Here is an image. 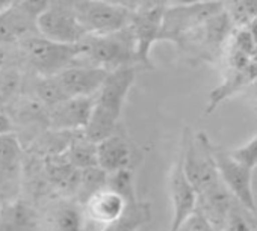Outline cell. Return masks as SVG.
I'll list each match as a JSON object with an SVG mask.
<instances>
[{
	"label": "cell",
	"mask_w": 257,
	"mask_h": 231,
	"mask_svg": "<svg viewBox=\"0 0 257 231\" xmlns=\"http://www.w3.org/2000/svg\"><path fill=\"white\" fill-rule=\"evenodd\" d=\"M80 44L83 47L82 56H86L95 67L107 71L132 67L131 64L138 61L135 38L131 26L110 35H86Z\"/></svg>",
	"instance_id": "7a4b0ae2"
},
{
	"label": "cell",
	"mask_w": 257,
	"mask_h": 231,
	"mask_svg": "<svg viewBox=\"0 0 257 231\" xmlns=\"http://www.w3.org/2000/svg\"><path fill=\"white\" fill-rule=\"evenodd\" d=\"M0 207H2V204H0Z\"/></svg>",
	"instance_id": "60d3db41"
},
{
	"label": "cell",
	"mask_w": 257,
	"mask_h": 231,
	"mask_svg": "<svg viewBox=\"0 0 257 231\" xmlns=\"http://www.w3.org/2000/svg\"><path fill=\"white\" fill-rule=\"evenodd\" d=\"M224 10L233 23L245 28L257 19V0H225Z\"/></svg>",
	"instance_id": "d4e9b609"
},
{
	"label": "cell",
	"mask_w": 257,
	"mask_h": 231,
	"mask_svg": "<svg viewBox=\"0 0 257 231\" xmlns=\"http://www.w3.org/2000/svg\"><path fill=\"white\" fill-rule=\"evenodd\" d=\"M230 154L239 163H242L254 171V168L257 166V135L251 141H248L245 145L230 151Z\"/></svg>",
	"instance_id": "f1b7e54d"
},
{
	"label": "cell",
	"mask_w": 257,
	"mask_h": 231,
	"mask_svg": "<svg viewBox=\"0 0 257 231\" xmlns=\"http://www.w3.org/2000/svg\"><path fill=\"white\" fill-rule=\"evenodd\" d=\"M179 231H215V228L198 210H195L179 228Z\"/></svg>",
	"instance_id": "1f68e13d"
},
{
	"label": "cell",
	"mask_w": 257,
	"mask_h": 231,
	"mask_svg": "<svg viewBox=\"0 0 257 231\" xmlns=\"http://www.w3.org/2000/svg\"><path fill=\"white\" fill-rule=\"evenodd\" d=\"M76 17L86 35L103 37L131 26L134 13L106 0H73Z\"/></svg>",
	"instance_id": "277c9868"
},
{
	"label": "cell",
	"mask_w": 257,
	"mask_h": 231,
	"mask_svg": "<svg viewBox=\"0 0 257 231\" xmlns=\"http://www.w3.org/2000/svg\"><path fill=\"white\" fill-rule=\"evenodd\" d=\"M35 92L38 100L47 107H53L56 104H59L61 101L67 100V94L64 92L59 80L56 76H50V77H41L35 86Z\"/></svg>",
	"instance_id": "cb8c5ba5"
},
{
	"label": "cell",
	"mask_w": 257,
	"mask_h": 231,
	"mask_svg": "<svg viewBox=\"0 0 257 231\" xmlns=\"http://www.w3.org/2000/svg\"><path fill=\"white\" fill-rule=\"evenodd\" d=\"M246 28H248L249 34L252 35V38H254V41H255V44H257V19H254Z\"/></svg>",
	"instance_id": "836d02e7"
},
{
	"label": "cell",
	"mask_w": 257,
	"mask_h": 231,
	"mask_svg": "<svg viewBox=\"0 0 257 231\" xmlns=\"http://www.w3.org/2000/svg\"><path fill=\"white\" fill-rule=\"evenodd\" d=\"M164 8H152L144 13L134 14L131 29L134 32L135 46H137V59L138 62L152 68L150 62V50L156 41H161L162 32V19Z\"/></svg>",
	"instance_id": "8fae6325"
},
{
	"label": "cell",
	"mask_w": 257,
	"mask_h": 231,
	"mask_svg": "<svg viewBox=\"0 0 257 231\" xmlns=\"http://www.w3.org/2000/svg\"><path fill=\"white\" fill-rule=\"evenodd\" d=\"M37 31L41 37L61 44H79L86 37L76 17L73 4L65 5L61 2L52 4L37 19Z\"/></svg>",
	"instance_id": "52a82bcc"
},
{
	"label": "cell",
	"mask_w": 257,
	"mask_h": 231,
	"mask_svg": "<svg viewBox=\"0 0 257 231\" xmlns=\"http://www.w3.org/2000/svg\"><path fill=\"white\" fill-rule=\"evenodd\" d=\"M174 5H191V4H197L200 0H173Z\"/></svg>",
	"instance_id": "d590c367"
},
{
	"label": "cell",
	"mask_w": 257,
	"mask_h": 231,
	"mask_svg": "<svg viewBox=\"0 0 257 231\" xmlns=\"http://www.w3.org/2000/svg\"><path fill=\"white\" fill-rule=\"evenodd\" d=\"M97 156L98 166L107 174L128 169L132 160V151L128 148V144L116 135L97 144Z\"/></svg>",
	"instance_id": "d6986e66"
},
{
	"label": "cell",
	"mask_w": 257,
	"mask_h": 231,
	"mask_svg": "<svg viewBox=\"0 0 257 231\" xmlns=\"http://www.w3.org/2000/svg\"><path fill=\"white\" fill-rule=\"evenodd\" d=\"M252 61H254V62L257 64V50H255V55H254V58H252Z\"/></svg>",
	"instance_id": "ab89813d"
},
{
	"label": "cell",
	"mask_w": 257,
	"mask_h": 231,
	"mask_svg": "<svg viewBox=\"0 0 257 231\" xmlns=\"http://www.w3.org/2000/svg\"><path fill=\"white\" fill-rule=\"evenodd\" d=\"M149 219H150L149 204H143L137 201L135 204H128L124 214L113 223L106 225L101 231H135L140 225L149 222Z\"/></svg>",
	"instance_id": "44dd1931"
},
{
	"label": "cell",
	"mask_w": 257,
	"mask_h": 231,
	"mask_svg": "<svg viewBox=\"0 0 257 231\" xmlns=\"http://www.w3.org/2000/svg\"><path fill=\"white\" fill-rule=\"evenodd\" d=\"M22 50L29 64L41 74V77L58 76L83 55L82 44H61L44 37H28L20 41Z\"/></svg>",
	"instance_id": "3957f363"
},
{
	"label": "cell",
	"mask_w": 257,
	"mask_h": 231,
	"mask_svg": "<svg viewBox=\"0 0 257 231\" xmlns=\"http://www.w3.org/2000/svg\"><path fill=\"white\" fill-rule=\"evenodd\" d=\"M14 5H17L37 20L52 5V2L50 0H14Z\"/></svg>",
	"instance_id": "4dcf8cb0"
},
{
	"label": "cell",
	"mask_w": 257,
	"mask_h": 231,
	"mask_svg": "<svg viewBox=\"0 0 257 231\" xmlns=\"http://www.w3.org/2000/svg\"><path fill=\"white\" fill-rule=\"evenodd\" d=\"M106 187L116 192L118 195H121L127 201V204H135L137 202L134 177H132V172L128 169H121V171L109 174Z\"/></svg>",
	"instance_id": "83f0119b"
},
{
	"label": "cell",
	"mask_w": 257,
	"mask_h": 231,
	"mask_svg": "<svg viewBox=\"0 0 257 231\" xmlns=\"http://www.w3.org/2000/svg\"><path fill=\"white\" fill-rule=\"evenodd\" d=\"M135 76L137 70L134 67H124L109 73L107 79L95 95L91 120L83 130L89 141L98 144L113 136L124 101L135 82Z\"/></svg>",
	"instance_id": "6da1fadb"
},
{
	"label": "cell",
	"mask_w": 257,
	"mask_h": 231,
	"mask_svg": "<svg viewBox=\"0 0 257 231\" xmlns=\"http://www.w3.org/2000/svg\"><path fill=\"white\" fill-rule=\"evenodd\" d=\"M249 225H251V228H252V231H257V219H254V217H251L249 220Z\"/></svg>",
	"instance_id": "8d00e7d4"
},
{
	"label": "cell",
	"mask_w": 257,
	"mask_h": 231,
	"mask_svg": "<svg viewBox=\"0 0 257 231\" xmlns=\"http://www.w3.org/2000/svg\"><path fill=\"white\" fill-rule=\"evenodd\" d=\"M127 201L118 195L116 192L104 187L100 192L94 193L85 204L86 214L97 223L101 225H109L118 220L125 208H127Z\"/></svg>",
	"instance_id": "5bb4252c"
},
{
	"label": "cell",
	"mask_w": 257,
	"mask_h": 231,
	"mask_svg": "<svg viewBox=\"0 0 257 231\" xmlns=\"http://www.w3.org/2000/svg\"><path fill=\"white\" fill-rule=\"evenodd\" d=\"M23 177V147L14 132L0 135V199H19Z\"/></svg>",
	"instance_id": "9c48e42d"
},
{
	"label": "cell",
	"mask_w": 257,
	"mask_h": 231,
	"mask_svg": "<svg viewBox=\"0 0 257 231\" xmlns=\"http://www.w3.org/2000/svg\"><path fill=\"white\" fill-rule=\"evenodd\" d=\"M252 94H254V98L257 100V80L252 83Z\"/></svg>",
	"instance_id": "f35d334b"
},
{
	"label": "cell",
	"mask_w": 257,
	"mask_h": 231,
	"mask_svg": "<svg viewBox=\"0 0 257 231\" xmlns=\"http://www.w3.org/2000/svg\"><path fill=\"white\" fill-rule=\"evenodd\" d=\"M231 47L240 50L242 53L254 58L255 55V50H257V44L252 38V35L249 34L248 28H239L236 31V34L233 35V40H231Z\"/></svg>",
	"instance_id": "f546056e"
},
{
	"label": "cell",
	"mask_w": 257,
	"mask_h": 231,
	"mask_svg": "<svg viewBox=\"0 0 257 231\" xmlns=\"http://www.w3.org/2000/svg\"><path fill=\"white\" fill-rule=\"evenodd\" d=\"M68 160L80 171L98 166L97 144L85 136V132H77L68 148L64 151Z\"/></svg>",
	"instance_id": "ffe728a7"
},
{
	"label": "cell",
	"mask_w": 257,
	"mask_h": 231,
	"mask_svg": "<svg viewBox=\"0 0 257 231\" xmlns=\"http://www.w3.org/2000/svg\"><path fill=\"white\" fill-rule=\"evenodd\" d=\"M110 71L91 65V67H70L59 73L56 77L67 94L71 97H95L107 79Z\"/></svg>",
	"instance_id": "4fadbf2b"
},
{
	"label": "cell",
	"mask_w": 257,
	"mask_h": 231,
	"mask_svg": "<svg viewBox=\"0 0 257 231\" xmlns=\"http://www.w3.org/2000/svg\"><path fill=\"white\" fill-rule=\"evenodd\" d=\"M200 2H207V4H222V5H224L225 0H200Z\"/></svg>",
	"instance_id": "74e56055"
},
{
	"label": "cell",
	"mask_w": 257,
	"mask_h": 231,
	"mask_svg": "<svg viewBox=\"0 0 257 231\" xmlns=\"http://www.w3.org/2000/svg\"><path fill=\"white\" fill-rule=\"evenodd\" d=\"M227 228L228 231H252L249 222L237 211H231L228 222H227Z\"/></svg>",
	"instance_id": "d6a6232c"
},
{
	"label": "cell",
	"mask_w": 257,
	"mask_h": 231,
	"mask_svg": "<svg viewBox=\"0 0 257 231\" xmlns=\"http://www.w3.org/2000/svg\"><path fill=\"white\" fill-rule=\"evenodd\" d=\"M224 10L222 4L197 2L191 5H173L164 11L161 41L179 43L186 34L203 29L206 22Z\"/></svg>",
	"instance_id": "8992f818"
},
{
	"label": "cell",
	"mask_w": 257,
	"mask_h": 231,
	"mask_svg": "<svg viewBox=\"0 0 257 231\" xmlns=\"http://www.w3.org/2000/svg\"><path fill=\"white\" fill-rule=\"evenodd\" d=\"M231 26H233V22H231L230 16L227 14V11L225 10L219 11L218 14L210 17L206 22V25L203 26L206 41L212 46H218V44L224 43V40L231 32Z\"/></svg>",
	"instance_id": "603a6c76"
},
{
	"label": "cell",
	"mask_w": 257,
	"mask_h": 231,
	"mask_svg": "<svg viewBox=\"0 0 257 231\" xmlns=\"http://www.w3.org/2000/svg\"><path fill=\"white\" fill-rule=\"evenodd\" d=\"M13 4H14V0H0V13H2L4 10H7V8H10Z\"/></svg>",
	"instance_id": "e575fe53"
},
{
	"label": "cell",
	"mask_w": 257,
	"mask_h": 231,
	"mask_svg": "<svg viewBox=\"0 0 257 231\" xmlns=\"http://www.w3.org/2000/svg\"><path fill=\"white\" fill-rule=\"evenodd\" d=\"M83 216L74 205L59 207L52 219V231H82Z\"/></svg>",
	"instance_id": "484cf974"
},
{
	"label": "cell",
	"mask_w": 257,
	"mask_h": 231,
	"mask_svg": "<svg viewBox=\"0 0 257 231\" xmlns=\"http://www.w3.org/2000/svg\"><path fill=\"white\" fill-rule=\"evenodd\" d=\"M107 172L104 169H101L100 166H94V168H88L83 169L80 174V181H79V187L76 190L79 199L86 204V201L97 192H100L101 189H104L107 186Z\"/></svg>",
	"instance_id": "7402d4cb"
},
{
	"label": "cell",
	"mask_w": 257,
	"mask_h": 231,
	"mask_svg": "<svg viewBox=\"0 0 257 231\" xmlns=\"http://www.w3.org/2000/svg\"><path fill=\"white\" fill-rule=\"evenodd\" d=\"M210 153L218 168L222 183L227 186L230 193L252 214H257V205L252 193V169L239 163L231 157L230 153L219 150L210 144Z\"/></svg>",
	"instance_id": "ba28073f"
},
{
	"label": "cell",
	"mask_w": 257,
	"mask_h": 231,
	"mask_svg": "<svg viewBox=\"0 0 257 231\" xmlns=\"http://www.w3.org/2000/svg\"><path fill=\"white\" fill-rule=\"evenodd\" d=\"M44 169L52 184L64 192H76L82 171L77 169L65 156V153L50 154L44 159Z\"/></svg>",
	"instance_id": "2e32d148"
},
{
	"label": "cell",
	"mask_w": 257,
	"mask_h": 231,
	"mask_svg": "<svg viewBox=\"0 0 257 231\" xmlns=\"http://www.w3.org/2000/svg\"><path fill=\"white\" fill-rule=\"evenodd\" d=\"M185 147L182 153V165L188 181L195 189L197 195H201L219 183H222L218 168L215 165L213 156L210 153L209 138L200 132L194 139L188 138V132L185 136Z\"/></svg>",
	"instance_id": "5b68a950"
},
{
	"label": "cell",
	"mask_w": 257,
	"mask_h": 231,
	"mask_svg": "<svg viewBox=\"0 0 257 231\" xmlns=\"http://www.w3.org/2000/svg\"><path fill=\"white\" fill-rule=\"evenodd\" d=\"M0 231H38V217L32 207L20 199L0 207Z\"/></svg>",
	"instance_id": "ac0fdd59"
},
{
	"label": "cell",
	"mask_w": 257,
	"mask_h": 231,
	"mask_svg": "<svg viewBox=\"0 0 257 231\" xmlns=\"http://www.w3.org/2000/svg\"><path fill=\"white\" fill-rule=\"evenodd\" d=\"M255 80H257V64L254 61L246 70H231V68H228V74H227L225 80L210 92L206 113L213 112L219 106V103L227 100L230 95L239 92L240 89L246 88L248 85H252Z\"/></svg>",
	"instance_id": "e0dca14e"
},
{
	"label": "cell",
	"mask_w": 257,
	"mask_h": 231,
	"mask_svg": "<svg viewBox=\"0 0 257 231\" xmlns=\"http://www.w3.org/2000/svg\"><path fill=\"white\" fill-rule=\"evenodd\" d=\"M32 28L37 29V20L13 4L0 13V44H20V41L31 37Z\"/></svg>",
	"instance_id": "9a60e30c"
},
{
	"label": "cell",
	"mask_w": 257,
	"mask_h": 231,
	"mask_svg": "<svg viewBox=\"0 0 257 231\" xmlns=\"http://www.w3.org/2000/svg\"><path fill=\"white\" fill-rule=\"evenodd\" d=\"M95 97H71L47 109V124L53 132H83L91 120Z\"/></svg>",
	"instance_id": "30bf717a"
},
{
	"label": "cell",
	"mask_w": 257,
	"mask_h": 231,
	"mask_svg": "<svg viewBox=\"0 0 257 231\" xmlns=\"http://www.w3.org/2000/svg\"><path fill=\"white\" fill-rule=\"evenodd\" d=\"M170 198L173 202V220L168 231H179L186 219L197 210L198 195L188 181L182 160H179L170 175Z\"/></svg>",
	"instance_id": "7c38bea8"
},
{
	"label": "cell",
	"mask_w": 257,
	"mask_h": 231,
	"mask_svg": "<svg viewBox=\"0 0 257 231\" xmlns=\"http://www.w3.org/2000/svg\"><path fill=\"white\" fill-rule=\"evenodd\" d=\"M22 89V74L16 68L0 67V109L10 104Z\"/></svg>",
	"instance_id": "4316f807"
}]
</instances>
